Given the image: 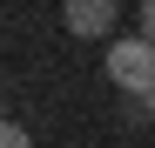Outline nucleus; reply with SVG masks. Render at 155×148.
Instances as JSON below:
<instances>
[{
    "label": "nucleus",
    "instance_id": "obj_5",
    "mask_svg": "<svg viewBox=\"0 0 155 148\" xmlns=\"http://www.w3.org/2000/svg\"><path fill=\"white\" fill-rule=\"evenodd\" d=\"M142 40L155 47V0H142Z\"/></svg>",
    "mask_w": 155,
    "mask_h": 148
},
{
    "label": "nucleus",
    "instance_id": "obj_4",
    "mask_svg": "<svg viewBox=\"0 0 155 148\" xmlns=\"http://www.w3.org/2000/svg\"><path fill=\"white\" fill-rule=\"evenodd\" d=\"M0 148H34V141H27V128H20V121H7V128H0Z\"/></svg>",
    "mask_w": 155,
    "mask_h": 148
},
{
    "label": "nucleus",
    "instance_id": "obj_1",
    "mask_svg": "<svg viewBox=\"0 0 155 148\" xmlns=\"http://www.w3.org/2000/svg\"><path fill=\"white\" fill-rule=\"evenodd\" d=\"M108 81L121 88V94H155V47L142 40V34H128V40H108Z\"/></svg>",
    "mask_w": 155,
    "mask_h": 148
},
{
    "label": "nucleus",
    "instance_id": "obj_2",
    "mask_svg": "<svg viewBox=\"0 0 155 148\" xmlns=\"http://www.w3.org/2000/svg\"><path fill=\"white\" fill-rule=\"evenodd\" d=\"M61 20H68L74 40H108L115 20H121V7L115 0H61Z\"/></svg>",
    "mask_w": 155,
    "mask_h": 148
},
{
    "label": "nucleus",
    "instance_id": "obj_3",
    "mask_svg": "<svg viewBox=\"0 0 155 148\" xmlns=\"http://www.w3.org/2000/svg\"><path fill=\"white\" fill-rule=\"evenodd\" d=\"M121 121L128 128H148L155 121V94H121Z\"/></svg>",
    "mask_w": 155,
    "mask_h": 148
}]
</instances>
